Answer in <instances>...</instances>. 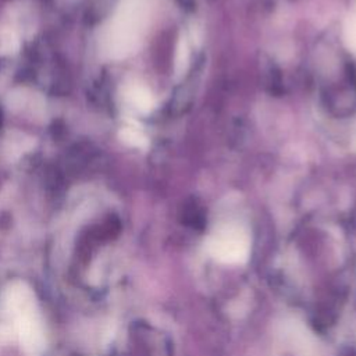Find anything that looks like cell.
I'll list each match as a JSON object with an SVG mask.
<instances>
[{
	"mask_svg": "<svg viewBox=\"0 0 356 356\" xmlns=\"http://www.w3.org/2000/svg\"><path fill=\"white\" fill-rule=\"evenodd\" d=\"M146 17L145 0H122L103 38V49L110 57L131 51L138 40Z\"/></svg>",
	"mask_w": 356,
	"mask_h": 356,
	"instance_id": "1",
	"label": "cell"
},
{
	"mask_svg": "<svg viewBox=\"0 0 356 356\" xmlns=\"http://www.w3.org/2000/svg\"><path fill=\"white\" fill-rule=\"evenodd\" d=\"M209 254L224 264H242L250 252V239L245 229L227 225L217 229L207 241Z\"/></svg>",
	"mask_w": 356,
	"mask_h": 356,
	"instance_id": "2",
	"label": "cell"
},
{
	"mask_svg": "<svg viewBox=\"0 0 356 356\" xmlns=\"http://www.w3.org/2000/svg\"><path fill=\"white\" fill-rule=\"evenodd\" d=\"M13 330L15 331L22 348L28 352H39L43 349L46 342L44 330L36 310L18 316L13 323Z\"/></svg>",
	"mask_w": 356,
	"mask_h": 356,
	"instance_id": "3",
	"label": "cell"
},
{
	"mask_svg": "<svg viewBox=\"0 0 356 356\" xmlns=\"http://www.w3.org/2000/svg\"><path fill=\"white\" fill-rule=\"evenodd\" d=\"M128 97H129L132 104H135L138 108H140L143 111L149 110L152 107V104H153L152 96L142 86H132L128 90Z\"/></svg>",
	"mask_w": 356,
	"mask_h": 356,
	"instance_id": "4",
	"label": "cell"
},
{
	"mask_svg": "<svg viewBox=\"0 0 356 356\" xmlns=\"http://www.w3.org/2000/svg\"><path fill=\"white\" fill-rule=\"evenodd\" d=\"M121 138L132 146H143L145 145V136L140 134V131H138L136 128H132V127H125L121 131Z\"/></svg>",
	"mask_w": 356,
	"mask_h": 356,
	"instance_id": "5",
	"label": "cell"
}]
</instances>
